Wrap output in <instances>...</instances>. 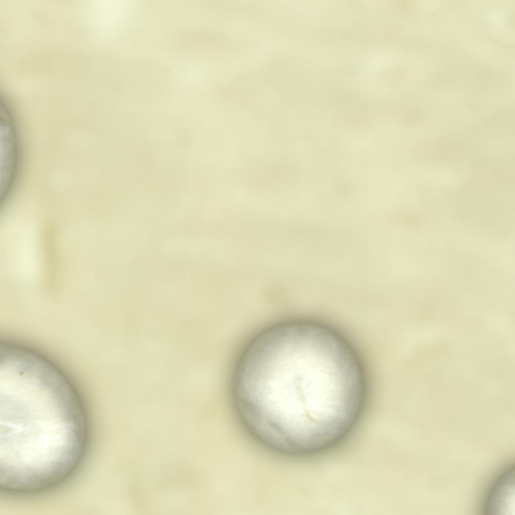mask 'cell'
Returning a JSON list of instances; mask_svg holds the SVG:
<instances>
[{"label": "cell", "mask_w": 515, "mask_h": 515, "mask_svg": "<svg viewBox=\"0 0 515 515\" xmlns=\"http://www.w3.org/2000/svg\"><path fill=\"white\" fill-rule=\"evenodd\" d=\"M367 390L352 344L309 319L281 321L257 333L239 356L231 382L245 428L266 447L290 456L319 450L344 435Z\"/></svg>", "instance_id": "cell-1"}, {"label": "cell", "mask_w": 515, "mask_h": 515, "mask_svg": "<svg viewBox=\"0 0 515 515\" xmlns=\"http://www.w3.org/2000/svg\"><path fill=\"white\" fill-rule=\"evenodd\" d=\"M515 466L510 464L491 484L485 498V515L515 514Z\"/></svg>", "instance_id": "cell-3"}, {"label": "cell", "mask_w": 515, "mask_h": 515, "mask_svg": "<svg viewBox=\"0 0 515 515\" xmlns=\"http://www.w3.org/2000/svg\"><path fill=\"white\" fill-rule=\"evenodd\" d=\"M1 471L20 483L59 482L85 447L83 410L61 376L44 370L14 373L0 383Z\"/></svg>", "instance_id": "cell-2"}]
</instances>
